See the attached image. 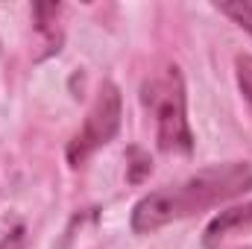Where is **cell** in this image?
Masks as SVG:
<instances>
[{
	"instance_id": "cell-7",
	"label": "cell",
	"mask_w": 252,
	"mask_h": 249,
	"mask_svg": "<svg viewBox=\"0 0 252 249\" xmlns=\"http://www.w3.org/2000/svg\"><path fill=\"white\" fill-rule=\"evenodd\" d=\"M0 249H24V229H12L3 241H0Z\"/></svg>"
},
{
	"instance_id": "cell-3",
	"label": "cell",
	"mask_w": 252,
	"mask_h": 249,
	"mask_svg": "<svg viewBox=\"0 0 252 249\" xmlns=\"http://www.w3.org/2000/svg\"><path fill=\"white\" fill-rule=\"evenodd\" d=\"M121 129V91L115 82H103L82 129L67 144V161L70 167H82L100 147H106Z\"/></svg>"
},
{
	"instance_id": "cell-2",
	"label": "cell",
	"mask_w": 252,
	"mask_h": 249,
	"mask_svg": "<svg viewBox=\"0 0 252 249\" xmlns=\"http://www.w3.org/2000/svg\"><path fill=\"white\" fill-rule=\"evenodd\" d=\"M141 103L156 121V138L164 153H182L193 150V132L188 124V94L182 70L173 62L153 70L141 82Z\"/></svg>"
},
{
	"instance_id": "cell-4",
	"label": "cell",
	"mask_w": 252,
	"mask_h": 249,
	"mask_svg": "<svg viewBox=\"0 0 252 249\" xmlns=\"http://www.w3.org/2000/svg\"><path fill=\"white\" fill-rule=\"evenodd\" d=\"M244 226H252V199H250V202H244V205H235V208L220 211V214L208 223L205 238H202V247H205V249L220 247V241H223L229 232L244 229Z\"/></svg>"
},
{
	"instance_id": "cell-8",
	"label": "cell",
	"mask_w": 252,
	"mask_h": 249,
	"mask_svg": "<svg viewBox=\"0 0 252 249\" xmlns=\"http://www.w3.org/2000/svg\"><path fill=\"white\" fill-rule=\"evenodd\" d=\"M244 249H250V247H244Z\"/></svg>"
},
{
	"instance_id": "cell-5",
	"label": "cell",
	"mask_w": 252,
	"mask_h": 249,
	"mask_svg": "<svg viewBox=\"0 0 252 249\" xmlns=\"http://www.w3.org/2000/svg\"><path fill=\"white\" fill-rule=\"evenodd\" d=\"M217 9L232 18L238 27H244L247 32H252V0H235V3H217Z\"/></svg>"
},
{
	"instance_id": "cell-6",
	"label": "cell",
	"mask_w": 252,
	"mask_h": 249,
	"mask_svg": "<svg viewBox=\"0 0 252 249\" xmlns=\"http://www.w3.org/2000/svg\"><path fill=\"white\" fill-rule=\"evenodd\" d=\"M235 67H238V85H241V94H244V100L250 103V109H252V56L250 53H241L238 62H235Z\"/></svg>"
},
{
	"instance_id": "cell-1",
	"label": "cell",
	"mask_w": 252,
	"mask_h": 249,
	"mask_svg": "<svg viewBox=\"0 0 252 249\" xmlns=\"http://www.w3.org/2000/svg\"><path fill=\"white\" fill-rule=\"evenodd\" d=\"M252 190V164L250 161H226L211 164L176 185H164L138 199L132 208V232L150 235L167 223L185 220L205 208H214L232 196Z\"/></svg>"
}]
</instances>
